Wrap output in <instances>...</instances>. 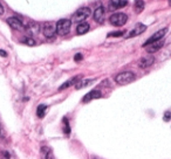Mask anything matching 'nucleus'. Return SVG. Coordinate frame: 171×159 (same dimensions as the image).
Returning <instances> with one entry per match:
<instances>
[{"label": "nucleus", "instance_id": "nucleus-10", "mask_svg": "<svg viewBox=\"0 0 171 159\" xmlns=\"http://www.w3.org/2000/svg\"><path fill=\"white\" fill-rule=\"evenodd\" d=\"M154 62H155V59H154V56H144V57H142L139 61H138V67L139 68H148V67H150V66H152L154 65Z\"/></svg>", "mask_w": 171, "mask_h": 159}, {"label": "nucleus", "instance_id": "nucleus-12", "mask_svg": "<svg viewBox=\"0 0 171 159\" xmlns=\"http://www.w3.org/2000/svg\"><path fill=\"white\" fill-rule=\"evenodd\" d=\"M128 5V0H110L109 3V10L115 11L117 8H122Z\"/></svg>", "mask_w": 171, "mask_h": 159}, {"label": "nucleus", "instance_id": "nucleus-13", "mask_svg": "<svg viewBox=\"0 0 171 159\" xmlns=\"http://www.w3.org/2000/svg\"><path fill=\"white\" fill-rule=\"evenodd\" d=\"M104 13H105L104 7L103 6H99L95 10V12H94V20L96 22H99V23H102L104 21V15H105Z\"/></svg>", "mask_w": 171, "mask_h": 159}, {"label": "nucleus", "instance_id": "nucleus-22", "mask_svg": "<svg viewBox=\"0 0 171 159\" xmlns=\"http://www.w3.org/2000/svg\"><path fill=\"white\" fill-rule=\"evenodd\" d=\"M63 134L65 135L70 134V126L68 124V119H66V118H63Z\"/></svg>", "mask_w": 171, "mask_h": 159}, {"label": "nucleus", "instance_id": "nucleus-20", "mask_svg": "<svg viewBox=\"0 0 171 159\" xmlns=\"http://www.w3.org/2000/svg\"><path fill=\"white\" fill-rule=\"evenodd\" d=\"M46 110H47V105L45 104H40L38 107V110H37V115L39 118H43L45 117V114H46Z\"/></svg>", "mask_w": 171, "mask_h": 159}, {"label": "nucleus", "instance_id": "nucleus-2", "mask_svg": "<svg viewBox=\"0 0 171 159\" xmlns=\"http://www.w3.org/2000/svg\"><path fill=\"white\" fill-rule=\"evenodd\" d=\"M132 81H135V74L131 72H123L116 75L115 77V82L120 85H125L131 83Z\"/></svg>", "mask_w": 171, "mask_h": 159}, {"label": "nucleus", "instance_id": "nucleus-14", "mask_svg": "<svg viewBox=\"0 0 171 159\" xmlns=\"http://www.w3.org/2000/svg\"><path fill=\"white\" fill-rule=\"evenodd\" d=\"M163 45H164V40L162 39V40H159V41H156V42L150 43V45L147 46L145 48H147V52H148L149 54H152V53H156L157 50H159V49L163 47Z\"/></svg>", "mask_w": 171, "mask_h": 159}, {"label": "nucleus", "instance_id": "nucleus-7", "mask_svg": "<svg viewBox=\"0 0 171 159\" xmlns=\"http://www.w3.org/2000/svg\"><path fill=\"white\" fill-rule=\"evenodd\" d=\"M7 23L11 26V28H13L15 30H25V25L21 22L20 19H18L15 17L8 18L7 19Z\"/></svg>", "mask_w": 171, "mask_h": 159}, {"label": "nucleus", "instance_id": "nucleus-9", "mask_svg": "<svg viewBox=\"0 0 171 159\" xmlns=\"http://www.w3.org/2000/svg\"><path fill=\"white\" fill-rule=\"evenodd\" d=\"M145 29H147V26H145V25H143V23H137V25L130 30V33L127 35V39H130V38H134V36H137V35L142 34Z\"/></svg>", "mask_w": 171, "mask_h": 159}, {"label": "nucleus", "instance_id": "nucleus-5", "mask_svg": "<svg viewBox=\"0 0 171 159\" xmlns=\"http://www.w3.org/2000/svg\"><path fill=\"white\" fill-rule=\"evenodd\" d=\"M42 33L46 38L50 39L56 35V23L54 22H46L42 28Z\"/></svg>", "mask_w": 171, "mask_h": 159}, {"label": "nucleus", "instance_id": "nucleus-24", "mask_svg": "<svg viewBox=\"0 0 171 159\" xmlns=\"http://www.w3.org/2000/svg\"><path fill=\"white\" fill-rule=\"evenodd\" d=\"M170 119H171V111H165V112H164L163 120H164V122H169Z\"/></svg>", "mask_w": 171, "mask_h": 159}, {"label": "nucleus", "instance_id": "nucleus-25", "mask_svg": "<svg viewBox=\"0 0 171 159\" xmlns=\"http://www.w3.org/2000/svg\"><path fill=\"white\" fill-rule=\"evenodd\" d=\"M82 59H83V56H82V54H80V53H79V54H76V55L74 56V60H75V61H77V62H79V61H81Z\"/></svg>", "mask_w": 171, "mask_h": 159}, {"label": "nucleus", "instance_id": "nucleus-23", "mask_svg": "<svg viewBox=\"0 0 171 159\" xmlns=\"http://www.w3.org/2000/svg\"><path fill=\"white\" fill-rule=\"evenodd\" d=\"M125 33V32L124 30H119V32H112V33H109L108 34V38H111V36H114V38H115V36H122L123 34Z\"/></svg>", "mask_w": 171, "mask_h": 159}, {"label": "nucleus", "instance_id": "nucleus-17", "mask_svg": "<svg viewBox=\"0 0 171 159\" xmlns=\"http://www.w3.org/2000/svg\"><path fill=\"white\" fill-rule=\"evenodd\" d=\"M81 75H79V76H75V77H73V78H70L69 81H67V82H65L60 88H59V90H63V89H66V88H69L70 85H73V84H76L80 80H81Z\"/></svg>", "mask_w": 171, "mask_h": 159}, {"label": "nucleus", "instance_id": "nucleus-4", "mask_svg": "<svg viewBox=\"0 0 171 159\" xmlns=\"http://www.w3.org/2000/svg\"><path fill=\"white\" fill-rule=\"evenodd\" d=\"M110 23L114 26H123L128 21V15L124 13H115L110 17Z\"/></svg>", "mask_w": 171, "mask_h": 159}, {"label": "nucleus", "instance_id": "nucleus-11", "mask_svg": "<svg viewBox=\"0 0 171 159\" xmlns=\"http://www.w3.org/2000/svg\"><path fill=\"white\" fill-rule=\"evenodd\" d=\"M101 97H102V94L100 90H92L82 98V102L87 103V102H90L92 100H96V98H101Z\"/></svg>", "mask_w": 171, "mask_h": 159}, {"label": "nucleus", "instance_id": "nucleus-18", "mask_svg": "<svg viewBox=\"0 0 171 159\" xmlns=\"http://www.w3.org/2000/svg\"><path fill=\"white\" fill-rule=\"evenodd\" d=\"M41 157H42V159H54L52 150L49 147H47V146L41 147Z\"/></svg>", "mask_w": 171, "mask_h": 159}, {"label": "nucleus", "instance_id": "nucleus-16", "mask_svg": "<svg viewBox=\"0 0 171 159\" xmlns=\"http://www.w3.org/2000/svg\"><path fill=\"white\" fill-rule=\"evenodd\" d=\"M95 82V80L94 78H88V80H80L76 84H75V89L76 90H80V89H82V88H86V87H88V85H90L92 83H94Z\"/></svg>", "mask_w": 171, "mask_h": 159}, {"label": "nucleus", "instance_id": "nucleus-15", "mask_svg": "<svg viewBox=\"0 0 171 159\" xmlns=\"http://www.w3.org/2000/svg\"><path fill=\"white\" fill-rule=\"evenodd\" d=\"M88 30H89V23H88V22H86V21L79 23V26L76 27V33H77L79 35L86 34Z\"/></svg>", "mask_w": 171, "mask_h": 159}, {"label": "nucleus", "instance_id": "nucleus-19", "mask_svg": "<svg viewBox=\"0 0 171 159\" xmlns=\"http://www.w3.org/2000/svg\"><path fill=\"white\" fill-rule=\"evenodd\" d=\"M134 7H135L136 13H141L142 11L144 10V1H143V0H135Z\"/></svg>", "mask_w": 171, "mask_h": 159}, {"label": "nucleus", "instance_id": "nucleus-1", "mask_svg": "<svg viewBox=\"0 0 171 159\" xmlns=\"http://www.w3.org/2000/svg\"><path fill=\"white\" fill-rule=\"evenodd\" d=\"M70 27H72V21L68 20V19H61L56 22V33L59 35L63 36V35H67L70 30Z\"/></svg>", "mask_w": 171, "mask_h": 159}, {"label": "nucleus", "instance_id": "nucleus-26", "mask_svg": "<svg viewBox=\"0 0 171 159\" xmlns=\"http://www.w3.org/2000/svg\"><path fill=\"white\" fill-rule=\"evenodd\" d=\"M0 55L4 56V57H6V56H7V53H6L5 50H1V49H0Z\"/></svg>", "mask_w": 171, "mask_h": 159}, {"label": "nucleus", "instance_id": "nucleus-3", "mask_svg": "<svg viewBox=\"0 0 171 159\" xmlns=\"http://www.w3.org/2000/svg\"><path fill=\"white\" fill-rule=\"evenodd\" d=\"M90 8L89 7H81V8H79L75 13H74V15H73V21L74 22H83L86 19H87L89 15H90Z\"/></svg>", "mask_w": 171, "mask_h": 159}, {"label": "nucleus", "instance_id": "nucleus-28", "mask_svg": "<svg viewBox=\"0 0 171 159\" xmlns=\"http://www.w3.org/2000/svg\"><path fill=\"white\" fill-rule=\"evenodd\" d=\"M93 159H101V158H99V157H93Z\"/></svg>", "mask_w": 171, "mask_h": 159}, {"label": "nucleus", "instance_id": "nucleus-8", "mask_svg": "<svg viewBox=\"0 0 171 159\" xmlns=\"http://www.w3.org/2000/svg\"><path fill=\"white\" fill-rule=\"evenodd\" d=\"M25 30L28 33V35H30V38L32 35H37L39 34V32H40V25L37 23V22H30L27 26H25Z\"/></svg>", "mask_w": 171, "mask_h": 159}, {"label": "nucleus", "instance_id": "nucleus-21", "mask_svg": "<svg viewBox=\"0 0 171 159\" xmlns=\"http://www.w3.org/2000/svg\"><path fill=\"white\" fill-rule=\"evenodd\" d=\"M22 42H23L25 45H27V46H35V45H37L35 40L32 39V38H30V36L23 38V39H22Z\"/></svg>", "mask_w": 171, "mask_h": 159}, {"label": "nucleus", "instance_id": "nucleus-29", "mask_svg": "<svg viewBox=\"0 0 171 159\" xmlns=\"http://www.w3.org/2000/svg\"><path fill=\"white\" fill-rule=\"evenodd\" d=\"M0 135H1V126H0Z\"/></svg>", "mask_w": 171, "mask_h": 159}, {"label": "nucleus", "instance_id": "nucleus-27", "mask_svg": "<svg viewBox=\"0 0 171 159\" xmlns=\"http://www.w3.org/2000/svg\"><path fill=\"white\" fill-rule=\"evenodd\" d=\"M4 11H5L4 10V6L1 5V3H0V14H4Z\"/></svg>", "mask_w": 171, "mask_h": 159}, {"label": "nucleus", "instance_id": "nucleus-30", "mask_svg": "<svg viewBox=\"0 0 171 159\" xmlns=\"http://www.w3.org/2000/svg\"><path fill=\"white\" fill-rule=\"evenodd\" d=\"M169 4H170V5H171V0H169Z\"/></svg>", "mask_w": 171, "mask_h": 159}, {"label": "nucleus", "instance_id": "nucleus-6", "mask_svg": "<svg viewBox=\"0 0 171 159\" xmlns=\"http://www.w3.org/2000/svg\"><path fill=\"white\" fill-rule=\"evenodd\" d=\"M168 32V28H163V29H161V30H157L156 33L154 34V35H151L144 43H143V47L145 48L147 46H149L150 43H152V42H156V41H159V40H162L163 39V36L165 35V33Z\"/></svg>", "mask_w": 171, "mask_h": 159}]
</instances>
